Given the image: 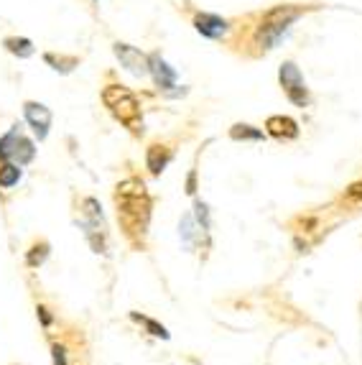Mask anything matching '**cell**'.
Here are the masks:
<instances>
[{"mask_svg":"<svg viewBox=\"0 0 362 365\" xmlns=\"http://www.w3.org/2000/svg\"><path fill=\"white\" fill-rule=\"evenodd\" d=\"M153 199L148 195L145 184L138 177H130L115 187V213L118 225L123 230L125 240L133 248H143L148 238V225H151Z\"/></svg>","mask_w":362,"mask_h":365,"instance_id":"6da1fadb","label":"cell"},{"mask_svg":"<svg viewBox=\"0 0 362 365\" xmlns=\"http://www.w3.org/2000/svg\"><path fill=\"white\" fill-rule=\"evenodd\" d=\"M316 8V6H312ZM312 8H301V6H276V8L261 13V21L253 28V36H250V43L255 46V57L261 54H268L278 46V41L286 36V31L299 21V18Z\"/></svg>","mask_w":362,"mask_h":365,"instance_id":"7a4b0ae2","label":"cell"},{"mask_svg":"<svg viewBox=\"0 0 362 365\" xmlns=\"http://www.w3.org/2000/svg\"><path fill=\"white\" fill-rule=\"evenodd\" d=\"M36 159L34 138L26 136L21 123L10 126L8 133L0 136V161H13L18 166H28Z\"/></svg>","mask_w":362,"mask_h":365,"instance_id":"3957f363","label":"cell"},{"mask_svg":"<svg viewBox=\"0 0 362 365\" xmlns=\"http://www.w3.org/2000/svg\"><path fill=\"white\" fill-rule=\"evenodd\" d=\"M278 82H281V90H283L291 105H296V108H309L312 105V90L306 87V79H303L296 61L286 59L278 67Z\"/></svg>","mask_w":362,"mask_h":365,"instance_id":"277c9868","label":"cell"},{"mask_svg":"<svg viewBox=\"0 0 362 365\" xmlns=\"http://www.w3.org/2000/svg\"><path fill=\"white\" fill-rule=\"evenodd\" d=\"M112 112V118L118 120L120 126H125L133 136H143V112H141V100L135 97L133 90H128L123 97L112 102L108 108Z\"/></svg>","mask_w":362,"mask_h":365,"instance_id":"5b68a950","label":"cell"},{"mask_svg":"<svg viewBox=\"0 0 362 365\" xmlns=\"http://www.w3.org/2000/svg\"><path fill=\"white\" fill-rule=\"evenodd\" d=\"M192 26H194V31H199V34L212 39V41H225L230 31L235 28L232 21H228V18L217 16V13H202V10L194 13Z\"/></svg>","mask_w":362,"mask_h":365,"instance_id":"8992f818","label":"cell"},{"mask_svg":"<svg viewBox=\"0 0 362 365\" xmlns=\"http://www.w3.org/2000/svg\"><path fill=\"white\" fill-rule=\"evenodd\" d=\"M23 120H26V126L31 128L34 138H39V141H46V136H49V130H51V120H54V115H51V110L46 108V105H43V102L26 100L23 102Z\"/></svg>","mask_w":362,"mask_h":365,"instance_id":"52a82bcc","label":"cell"},{"mask_svg":"<svg viewBox=\"0 0 362 365\" xmlns=\"http://www.w3.org/2000/svg\"><path fill=\"white\" fill-rule=\"evenodd\" d=\"M112 54L118 57L120 67L128 69L130 75L148 77V54L141 51L138 46H130V43H125V41H115L112 43Z\"/></svg>","mask_w":362,"mask_h":365,"instance_id":"ba28073f","label":"cell"},{"mask_svg":"<svg viewBox=\"0 0 362 365\" xmlns=\"http://www.w3.org/2000/svg\"><path fill=\"white\" fill-rule=\"evenodd\" d=\"M148 75L153 77V85L159 87V92L171 95V90L177 87V69L171 67L159 51L148 54Z\"/></svg>","mask_w":362,"mask_h":365,"instance_id":"9c48e42d","label":"cell"},{"mask_svg":"<svg viewBox=\"0 0 362 365\" xmlns=\"http://www.w3.org/2000/svg\"><path fill=\"white\" fill-rule=\"evenodd\" d=\"M265 133L283 144V141H296V138L301 136V128H299V123L294 118H288V115H270L265 120Z\"/></svg>","mask_w":362,"mask_h":365,"instance_id":"30bf717a","label":"cell"},{"mask_svg":"<svg viewBox=\"0 0 362 365\" xmlns=\"http://www.w3.org/2000/svg\"><path fill=\"white\" fill-rule=\"evenodd\" d=\"M171 159H174V148L169 144L156 141V144L145 148V169H148L151 177H161L166 171V166L171 164Z\"/></svg>","mask_w":362,"mask_h":365,"instance_id":"8fae6325","label":"cell"},{"mask_svg":"<svg viewBox=\"0 0 362 365\" xmlns=\"http://www.w3.org/2000/svg\"><path fill=\"white\" fill-rule=\"evenodd\" d=\"M3 49L18 57V59H28V57H34L36 54V46L31 39H26V36H6L3 39Z\"/></svg>","mask_w":362,"mask_h":365,"instance_id":"7c38bea8","label":"cell"},{"mask_svg":"<svg viewBox=\"0 0 362 365\" xmlns=\"http://www.w3.org/2000/svg\"><path fill=\"white\" fill-rule=\"evenodd\" d=\"M43 61L49 64L54 72H59V75H72L77 67H79V57H69V54H57V51H46L43 54Z\"/></svg>","mask_w":362,"mask_h":365,"instance_id":"4fadbf2b","label":"cell"},{"mask_svg":"<svg viewBox=\"0 0 362 365\" xmlns=\"http://www.w3.org/2000/svg\"><path fill=\"white\" fill-rule=\"evenodd\" d=\"M228 136L232 138V141H265L268 138V133L263 130V128H255V126H250V123H235V126L230 128L228 130Z\"/></svg>","mask_w":362,"mask_h":365,"instance_id":"5bb4252c","label":"cell"},{"mask_svg":"<svg viewBox=\"0 0 362 365\" xmlns=\"http://www.w3.org/2000/svg\"><path fill=\"white\" fill-rule=\"evenodd\" d=\"M23 177V166L13 161H0V189H13Z\"/></svg>","mask_w":362,"mask_h":365,"instance_id":"9a60e30c","label":"cell"},{"mask_svg":"<svg viewBox=\"0 0 362 365\" xmlns=\"http://www.w3.org/2000/svg\"><path fill=\"white\" fill-rule=\"evenodd\" d=\"M49 250H51V246L46 243V240H41V243H34L31 246V250L26 253V266L28 268H39V266L49 258Z\"/></svg>","mask_w":362,"mask_h":365,"instance_id":"2e32d148","label":"cell"},{"mask_svg":"<svg viewBox=\"0 0 362 365\" xmlns=\"http://www.w3.org/2000/svg\"><path fill=\"white\" fill-rule=\"evenodd\" d=\"M130 317H133L138 324H143L145 330H148V335H153V337H161V340H169V337H171L169 330H166L163 324L156 322V319H151V317H143V315H138V312H133Z\"/></svg>","mask_w":362,"mask_h":365,"instance_id":"e0dca14e","label":"cell"},{"mask_svg":"<svg viewBox=\"0 0 362 365\" xmlns=\"http://www.w3.org/2000/svg\"><path fill=\"white\" fill-rule=\"evenodd\" d=\"M342 204L352 207V210H360L362 207V179L360 181H352V184L345 189V195H342Z\"/></svg>","mask_w":362,"mask_h":365,"instance_id":"ac0fdd59","label":"cell"},{"mask_svg":"<svg viewBox=\"0 0 362 365\" xmlns=\"http://www.w3.org/2000/svg\"><path fill=\"white\" fill-rule=\"evenodd\" d=\"M51 357H54V365H69L67 363V350H64V345H59V342H54V345H51Z\"/></svg>","mask_w":362,"mask_h":365,"instance_id":"d6986e66","label":"cell"},{"mask_svg":"<svg viewBox=\"0 0 362 365\" xmlns=\"http://www.w3.org/2000/svg\"><path fill=\"white\" fill-rule=\"evenodd\" d=\"M186 192L189 195H197V169L189 171V177H186Z\"/></svg>","mask_w":362,"mask_h":365,"instance_id":"ffe728a7","label":"cell"},{"mask_svg":"<svg viewBox=\"0 0 362 365\" xmlns=\"http://www.w3.org/2000/svg\"><path fill=\"white\" fill-rule=\"evenodd\" d=\"M36 312H39V317H41L43 327H49V324H51V315H49V309H46V306H36Z\"/></svg>","mask_w":362,"mask_h":365,"instance_id":"44dd1931","label":"cell"},{"mask_svg":"<svg viewBox=\"0 0 362 365\" xmlns=\"http://www.w3.org/2000/svg\"><path fill=\"white\" fill-rule=\"evenodd\" d=\"M92 3H97V0H92Z\"/></svg>","mask_w":362,"mask_h":365,"instance_id":"7402d4cb","label":"cell"}]
</instances>
